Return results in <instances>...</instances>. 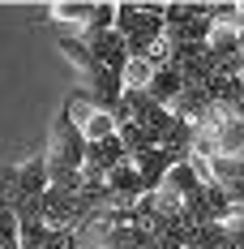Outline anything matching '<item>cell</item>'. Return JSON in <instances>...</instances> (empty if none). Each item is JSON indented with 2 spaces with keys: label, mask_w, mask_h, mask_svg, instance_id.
<instances>
[{
  "label": "cell",
  "mask_w": 244,
  "mask_h": 249,
  "mask_svg": "<svg viewBox=\"0 0 244 249\" xmlns=\"http://www.w3.org/2000/svg\"><path fill=\"white\" fill-rule=\"evenodd\" d=\"M48 176H69V172H81V163H86V138H81V129L73 121V107L69 99L60 103V112H56V121H51V138H48Z\"/></svg>",
  "instance_id": "obj_1"
},
{
  "label": "cell",
  "mask_w": 244,
  "mask_h": 249,
  "mask_svg": "<svg viewBox=\"0 0 244 249\" xmlns=\"http://www.w3.org/2000/svg\"><path fill=\"white\" fill-rule=\"evenodd\" d=\"M81 95L95 103L98 112L116 116V107H120V99H124V77L112 73V69H90V73H86V86H81Z\"/></svg>",
  "instance_id": "obj_2"
},
{
  "label": "cell",
  "mask_w": 244,
  "mask_h": 249,
  "mask_svg": "<svg viewBox=\"0 0 244 249\" xmlns=\"http://www.w3.org/2000/svg\"><path fill=\"white\" fill-rule=\"evenodd\" d=\"M129 163H133V168H137V176H142V189H146V194H159V189H163V180H167V172L176 168V163H184V159H180L176 150L154 146V150L133 155Z\"/></svg>",
  "instance_id": "obj_3"
},
{
  "label": "cell",
  "mask_w": 244,
  "mask_h": 249,
  "mask_svg": "<svg viewBox=\"0 0 244 249\" xmlns=\"http://www.w3.org/2000/svg\"><path fill=\"white\" fill-rule=\"evenodd\" d=\"M77 35V30H73ZM86 39V35H81ZM86 48L95 52V65L98 69H112V73L124 77V65H129V48H124V35L120 30H107V35H90L86 39Z\"/></svg>",
  "instance_id": "obj_4"
},
{
  "label": "cell",
  "mask_w": 244,
  "mask_h": 249,
  "mask_svg": "<svg viewBox=\"0 0 244 249\" xmlns=\"http://www.w3.org/2000/svg\"><path fill=\"white\" fill-rule=\"evenodd\" d=\"M180 90H184V77L176 73L171 65H163V69H154V82L146 86V95H150L154 103H159V107H171V103L180 99Z\"/></svg>",
  "instance_id": "obj_5"
},
{
  "label": "cell",
  "mask_w": 244,
  "mask_h": 249,
  "mask_svg": "<svg viewBox=\"0 0 244 249\" xmlns=\"http://www.w3.org/2000/svg\"><path fill=\"white\" fill-rule=\"evenodd\" d=\"M48 185H51V176H48V150H39V155H30V159L22 163V198H39Z\"/></svg>",
  "instance_id": "obj_6"
},
{
  "label": "cell",
  "mask_w": 244,
  "mask_h": 249,
  "mask_svg": "<svg viewBox=\"0 0 244 249\" xmlns=\"http://www.w3.org/2000/svg\"><path fill=\"white\" fill-rule=\"evenodd\" d=\"M129 155H124V146H120V138L112 133V138H103V142H86V163L90 168H103V172H112L116 163H124Z\"/></svg>",
  "instance_id": "obj_7"
},
{
  "label": "cell",
  "mask_w": 244,
  "mask_h": 249,
  "mask_svg": "<svg viewBox=\"0 0 244 249\" xmlns=\"http://www.w3.org/2000/svg\"><path fill=\"white\" fill-rule=\"evenodd\" d=\"M163 189H171V194H180V198H193V194H201L206 189V180L197 176V168L184 159V163H176L167 172V180H163Z\"/></svg>",
  "instance_id": "obj_8"
},
{
  "label": "cell",
  "mask_w": 244,
  "mask_h": 249,
  "mask_svg": "<svg viewBox=\"0 0 244 249\" xmlns=\"http://www.w3.org/2000/svg\"><path fill=\"white\" fill-rule=\"evenodd\" d=\"M107 189L112 194H120V198H142L146 189H142V176H137V168L124 159V163H116L112 172H107Z\"/></svg>",
  "instance_id": "obj_9"
},
{
  "label": "cell",
  "mask_w": 244,
  "mask_h": 249,
  "mask_svg": "<svg viewBox=\"0 0 244 249\" xmlns=\"http://www.w3.org/2000/svg\"><path fill=\"white\" fill-rule=\"evenodd\" d=\"M90 9H95L90 0H60V4H51V9H48V18H51V22H69L73 30H81L86 18H90Z\"/></svg>",
  "instance_id": "obj_10"
},
{
  "label": "cell",
  "mask_w": 244,
  "mask_h": 249,
  "mask_svg": "<svg viewBox=\"0 0 244 249\" xmlns=\"http://www.w3.org/2000/svg\"><path fill=\"white\" fill-rule=\"evenodd\" d=\"M107 30H116V4L112 0H98L95 9H90V18H86V26L77 30V35H107Z\"/></svg>",
  "instance_id": "obj_11"
},
{
  "label": "cell",
  "mask_w": 244,
  "mask_h": 249,
  "mask_svg": "<svg viewBox=\"0 0 244 249\" xmlns=\"http://www.w3.org/2000/svg\"><path fill=\"white\" fill-rule=\"evenodd\" d=\"M56 48L65 52V56L73 60V65L81 69V73H90V69H98V65H95V52L86 48V39H81V35H60V43H56Z\"/></svg>",
  "instance_id": "obj_12"
},
{
  "label": "cell",
  "mask_w": 244,
  "mask_h": 249,
  "mask_svg": "<svg viewBox=\"0 0 244 249\" xmlns=\"http://www.w3.org/2000/svg\"><path fill=\"white\" fill-rule=\"evenodd\" d=\"M150 82H154V65L150 60H129L124 65V86L129 90H146Z\"/></svg>",
  "instance_id": "obj_13"
},
{
  "label": "cell",
  "mask_w": 244,
  "mask_h": 249,
  "mask_svg": "<svg viewBox=\"0 0 244 249\" xmlns=\"http://www.w3.org/2000/svg\"><path fill=\"white\" fill-rule=\"evenodd\" d=\"M223 228H227V236H231V245H236V249H244V211H240V206L231 211V219H227Z\"/></svg>",
  "instance_id": "obj_14"
},
{
  "label": "cell",
  "mask_w": 244,
  "mask_h": 249,
  "mask_svg": "<svg viewBox=\"0 0 244 249\" xmlns=\"http://www.w3.org/2000/svg\"><path fill=\"white\" fill-rule=\"evenodd\" d=\"M240 56H244V26H240Z\"/></svg>",
  "instance_id": "obj_15"
}]
</instances>
